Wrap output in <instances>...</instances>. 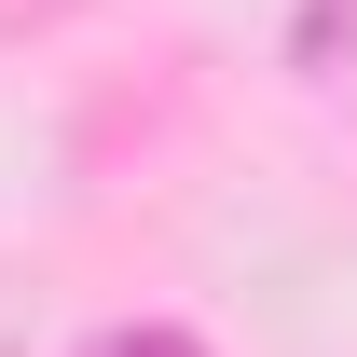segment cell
<instances>
[{
  "label": "cell",
  "instance_id": "6da1fadb",
  "mask_svg": "<svg viewBox=\"0 0 357 357\" xmlns=\"http://www.w3.org/2000/svg\"><path fill=\"white\" fill-rule=\"evenodd\" d=\"M83 357H206V344H192L178 316H124V330H96Z\"/></svg>",
  "mask_w": 357,
  "mask_h": 357
}]
</instances>
